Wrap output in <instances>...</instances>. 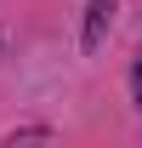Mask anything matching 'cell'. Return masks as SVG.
<instances>
[{
  "instance_id": "1",
  "label": "cell",
  "mask_w": 142,
  "mask_h": 148,
  "mask_svg": "<svg viewBox=\"0 0 142 148\" xmlns=\"http://www.w3.org/2000/svg\"><path fill=\"white\" fill-rule=\"evenodd\" d=\"M114 6H119V0H91V6H85V34H80V46H85V51H97V46H102Z\"/></svg>"
}]
</instances>
